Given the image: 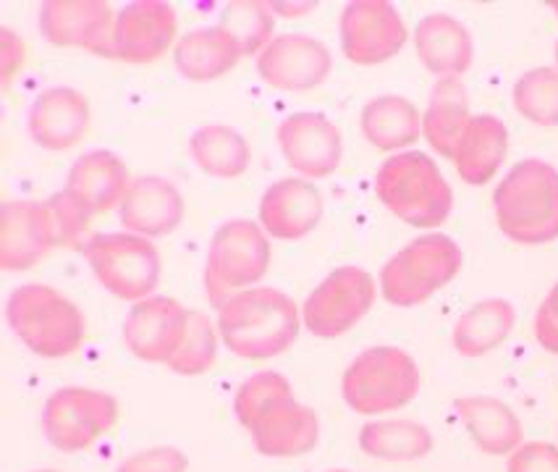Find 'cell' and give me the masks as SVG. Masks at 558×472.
<instances>
[{
  "label": "cell",
  "mask_w": 558,
  "mask_h": 472,
  "mask_svg": "<svg viewBox=\"0 0 558 472\" xmlns=\"http://www.w3.org/2000/svg\"><path fill=\"white\" fill-rule=\"evenodd\" d=\"M87 210L69 195L56 192L45 203L16 199L0 208V265L5 270L35 268L56 247L84 250L89 237Z\"/></svg>",
  "instance_id": "cell-1"
},
{
  "label": "cell",
  "mask_w": 558,
  "mask_h": 472,
  "mask_svg": "<svg viewBox=\"0 0 558 472\" xmlns=\"http://www.w3.org/2000/svg\"><path fill=\"white\" fill-rule=\"evenodd\" d=\"M218 331L239 358L270 360L287 352L300 336V310L278 289L252 287L218 307Z\"/></svg>",
  "instance_id": "cell-2"
},
{
  "label": "cell",
  "mask_w": 558,
  "mask_h": 472,
  "mask_svg": "<svg viewBox=\"0 0 558 472\" xmlns=\"http://www.w3.org/2000/svg\"><path fill=\"white\" fill-rule=\"evenodd\" d=\"M493 208L511 242H554L558 239V171L545 160H522L496 186Z\"/></svg>",
  "instance_id": "cell-3"
},
{
  "label": "cell",
  "mask_w": 558,
  "mask_h": 472,
  "mask_svg": "<svg viewBox=\"0 0 558 472\" xmlns=\"http://www.w3.org/2000/svg\"><path fill=\"white\" fill-rule=\"evenodd\" d=\"M5 320L29 352L58 360L74 354L87 334L80 307L45 283H24L5 302Z\"/></svg>",
  "instance_id": "cell-4"
},
{
  "label": "cell",
  "mask_w": 558,
  "mask_h": 472,
  "mask_svg": "<svg viewBox=\"0 0 558 472\" xmlns=\"http://www.w3.org/2000/svg\"><path fill=\"white\" fill-rule=\"evenodd\" d=\"M375 192L393 216L417 229H433L449 218L453 192L440 168L425 153H399L380 166Z\"/></svg>",
  "instance_id": "cell-5"
},
{
  "label": "cell",
  "mask_w": 558,
  "mask_h": 472,
  "mask_svg": "<svg viewBox=\"0 0 558 472\" xmlns=\"http://www.w3.org/2000/svg\"><path fill=\"white\" fill-rule=\"evenodd\" d=\"M270 242L263 226L244 221L223 223L213 234L205 265V294L210 305H226L233 294L246 292L268 274Z\"/></svg>",
  "instance_id": "cell-6"
},
{
  "label": "cell",
  "mask_w": 558,
  "mask_h": 472,
  "mask_svg": "<svg viewBox=\"0 0 558 472\" xmlns=\"http://www.w3.org/2000/svg\"><path fill=\"white\" fill-rule=\"evenodd\" d=\"M341 391L360 415L399 410L417 397L420 367L404 349L373 347L347 367Z\"/></svg>",
  "instance_id": "cell-7"
},
{
  "label": "cell",
  "mask_w": 558,
  "mask_h": 472,
  "mask_svg": "<svg viewBox=\"0 0 558 472\" xmlns=\"http://www.w3.org/2000/svg\"><path fill=\"white\" fill-rule=\"evenodd\" d=\"M462 268V250L444 234L414 239L383 265L380 292L396 307H414L430 300Z\"/></svg>",
  "instance_id": "cell-8"
},
{
  "label": "cell",
  "mask_w": 558,
  "mask_h": 472,
  "mask_svg": "<svg viewBox=\"0 0 558 472\" xmlns=\"http://www.w3.org/2000/svg\"><path fill=\"white\" fill-rule=\"evenodd\" d=\"M97 281L119 300L142 302L160 281V255L150 239L136 234H95L82 250Z\"/></svg>",
  "instance_id": "cell-9"
},
{
  "label": "cell",
  "mask_w": 558,
  "mask_h": 472,
  "mask_svg": "<svg viewBox=\"0 0 558 472\" xmlns=\"http://www.w3.org/2000/svg\"><path fill=\"white\" fill-rule=\"evenodd\" d=\"M119 420V402L95 389H58L43 407V431L50 446L63 455L89 449Z\"/></svg>",
  "instance_id": "cell-10"
},
{
  "label": "cell",
  "mask_w": 558,
  "mask_h": 472,
  "mask_svg": "<svg viewBox=\"0 0 558 472\" xmlns=\"http://www.w3.org/2000/svg\"><path fill=\"white\" fill-rule=\"evenodd\" d=\"M373 302V276L367 270L347 265V268L333 270L323 278L320 287L304 300L302 320L310 334L320 336V339H336L365 318Z\"/></svg>",
  "instance_id": "cell-11"
},
{
  "label": "cell",
  "mask_w": 558,
  "mask_h": 472,
  "mask_svg": "<svg viewBox=\"0 0 558 472\" xmlns=\"http://www.w3.org/2000/svg\"><path fill=\"white\" fill-rule=\"evenodd\" d=\"M343 56L360 66H375L404 48L407 27L396 5L386 0H356L341 14Z\"/></svg>",
  "instance_id": "cell-12"
},
{
  "label": "cell",
  "mask_w": 558,
  "mask_h": 472,
  "mask_svg": "<svg viewBox=\"0 0 558 472\" xmlns=\"http://www.w3.org/2000/svg\"><path fill=\"white\" fill-rule=\"evenodd\" d=\"M113 29V9L100 0H48L40 5L43 37L58 48H84L116 58Z\"/></svg>",
  "instance_id": "cell-13"
},
{
  "label": "cell",
  "mask_w": 558,
  "mask_h": 472,
  "mask_svg": "<svg viewBox=\"0 0 558 472\" xmlns=\"http://www.w3.org/2000/svg\"><path fill=\"white\" fill-rule=\"evenodd\" d=\"M333 58L320 40L307 35H278L257 56V74L265 84L287 93L315 89L328 80Z\"/></svg>",
  "instance_id": "cell-14"
},
{
  "label": "cell",
  "mask_w": 558,
  "mask_h": 472,
  "mask_svg": "<svg viewBox=\"0 0 558 472\" xmlns=\"http://www.w3.org/2000/svg\"><path fill=\"white\" fill-rule=\"evenodd\" d=\"M278 145L291 171L300 177L326 179L341 166V132L323 113L287 116L278 124Z\"/></svg>",
  "instance_id": "cell-15"
},
{
  "label": "cell",
  "mask_w": 558,
  "mask_h": 472,
  "mask_svg": "<svg viewBox=\"0 0 558 472\" xmlns=\"http://www.w3.org/2000/svg\"><path fill=\"white\" fill-rule=\"evenodd\" d=\"M190 313L171 296H147L123 320V344L134 358L168 365L186 336Z\"/></svg>",
  "instance_id": "cell-16"
},
{
  "label": "cell",
  "mask_w": 558,
  "mask_h": 472,
  "mask_svg": "<svg viewBox=\"0 0 558 472\" xmlns=\"http://www.w3.org/2000/svg\"><path fill=\"white\" fill-rule=\"evenodd\" d=\"M179 19L163 0H134L116 16L113 50L119 61L153 63L177 40Z\"/></svg>",
  "instance_id": "cell-17"
},
{
  "label": "cell",
  "mask_w": 558,
  "mask_h": 472,
  "mask_svg": "<svg viewBox=\"0 0 558 472\" xmlns=\"http://www.w3.org/2000/svg\"><path fill=\"white\" fill-rule=\"evenodd\" d=\"M29 137L43 150H71L89 129V100L74 87H50L29 108Z\"/></svg>",
  "instance_id": "cell-18"
},
{
  "label": "cell",
  "mask_w": 558,
  "mask_h": 472,
  "mask_svg": "<svg viewBox=\"0 0 558 472\" xmlns=\"http://www.w3.org/2000/svg\"><path fill=\"white\" fill-rule=\"evenodd\" d=\"M323 218V195L304 179H283L268 186L259 203V226L272 239L296 242L313 234Z\"/></svg>",
  "instance_id": "cell-19"
},
{
  "label": "cell",
  "mask_w": 558,
  "mask_h": 472,
  "mask_svg": "<svg viewBox=\"0 0 558 472\" xmlns=\"http://www.w3.org/2000/svg\"><path fill=\"white\" fill-rule=\"evenodd\" d=\"M246 431L265 457H302L313 451L320 438V423L310 407L300 404L294 394L272 402L263 415L252 420Z\"/></svg>",
  "instance_id": "cell-20"
},
{
  "label": "cell",
  "mask_w": 558,
  "mask_h": 472,
  "mask_svg": "<svg viewBox=\"0 0 558 472\" xmlns=\"http://www.w3.org/2000/svg\"><path fill=\"white\" fill-rule=\"evenodd\" d=\"M121 223L136 237H166L179 229L184 218V197L171 181L160 177H140L132 181L121 203Z\"/></svg>",
  "instance_id": "cell-21"
},
{
  "label": "cell",
  "mask_w": 558,
  "mask_h": 472,
  "mask_svg": "<svg viewBox=\"0 0 558 472\" xmlns=\"http://www.w3.org/2000/svg\"><path fill=\"white\" fill-rule=\"evenodd\" d=\"M134 179H129V168L123 166L119 155L108 150L84 153L69 171L66 192L82 205L89 216L121 208L129 186Z\"/></svg>",
  "instance_id": "cell-22"
},
{
  "label": "cell",
  "mask_w": 558,
  "mask_h": 472,
  "mask_svg": "<svg viewBox=\"0 0 558 472\" xmlns=\"http://www.w3.org/2000/svg\"><path fill=\"white\" fill-rule=\"evenodd\" d=\"M420 61L440 80H457L472 63V37L462 22L446 14H430L414 32Z\"/></svg>",
  "instance_id": "cell-23"
},
{
  "label": "cell",
  "mask_w": 558,
  "mask_h": 472,
  "mask_svg": "<svg viewBox=\"0 0 558 472\" xmlns=\"http://www.w3.org/2000/svg\"><path fill=\"white\" fill-rule=\"evenodd\" d=\"M244 58L242 45L223 27L194 29L184 35L173 50L177 69L192 82H210L229 74Z\"/></svg>",
  "instance_id": "cell-24"
},
{
  "label": "cell",
  "mask_w": 558,
  "mask_h": 472,
  "mask_svg": "<svg viewBox=\"0 0 558 472\" xmlns=\"http://www.w3.org/2000/svg\"><path fill=\"white\" fill-rule=\"evenodd\" d=\"M509 147V134H506L504 121L496 116H472V121L464 129V137L459 140L453 164H457L459 177L466 184H485L496 177L506 158Z\"/></svg>",
  "instance_id": "cell-25"
},
{
  "label": "cell",
  "mask_w": 558,
  "mask_h": 472,
  "mask_svg": "<svg viewBox=\"0 0 558 472\" xmlns=\"http://www.w3.org/2000/svg\"><path fill=\"white\" fill-rule=\"evenodd\" d=\"M472 121L466 89L459 80H440L433 87L430 102L423 116V132L430 147L444 158L453 160L459 140L464 137V129Z\"/></svg>",
  "instance_id": "cell-26"
},
{
  "label": "cell",
  "mask_w": 558,
  "mask_h": 472,
  "mask_svg": "<svg viewBox=\"0 0 558 472\" xmlns=\"http://www.w3.org/2000/svg\"><path fill=\"white\" fill-rule=\"evenodd\" d=\"M457 410L485 455H509L522 444V423L498 399L464 397L457 399Z\"/></svg>",
  "instance_id": "cell-27"
},
{
  "label": "cell",
  "mask_w": 558,
  "mask_h": 472,
  "mask_svg": "<svg viewBox=\"0 0 558 472\" xmlns=\"http://www.w3.org/2000/svg\"><path fill=\"white\" fill-rule=\"evenodd\" d=\"M420 113L407 98L383 95L362 108V134L378 150H399L420 137Z\"/></svg>",
  "instance_id": "cell-28"
},
{
  "label": "cell",
  "mask_w": 558,
  "mask_h": 472,
  "mask_svg": "<svg viewBox=\"0 0 558 472\" xmlns=\"http://www.w3.org/2000/svg\"><path fill=\"white\" fill-rule=\"evenodd\" d=\"M190 153L207 177L239 179L250 168L252 150L236 129L207 124L190 137Z\"/></svg>",
  "instance_id": "cell-29"
},
{
  "label": "cell",
  "mask_w": 558,
  "mask_h": 472,
  "mask_svg": "<svg viewBox=\"0 0 558 472\" xmlns=\"http://www.w3.org/2000/svg\"><path fill=\"white\" fill-rule=\"evenodd\" d=\"M517 323L514 307L506 300H485L466 310L453 328V347L464 358H480L504 344Z\"/></svg>",
  "instance_id": "cell-30"
},
{
  "label": "cell",
  "mask_w": 558,
  "mask_h": 472,
  "mask_svg": "<svg viewBox=\"0 0 558 472\" xmlns=\"http://www.w3.org/2000/svg\"><path fill=\"white\" fill-rule=\"evenodd\" d=\"M362 451L388 462H409L433 451V436L425 425L409 420H388V423H369L360 433Z\"/></svg>",
  "instance_id": "cell-31"
},
{
  "label": "cell",
  "mask_w": 558,
  "mask_h": 472,
  "mask_svg": "<svg viewBox=\"0 0 558 472\" xmlns=\"http://www.w3.org/2000/svg\"><path fill=\"white\" fill-rule=\"evenodd\" d=\"M514 108L519 116L541 126H558V71L532 69L514 84Z\"/></svg>",
  "instance_id": "cell-32"
},
{
  "label": "cell",
  "mask_w": 558,
  "mask_h": 472,
  "mask_svg": "<svg viewBox=\"0 0 558 472\" xmlns=\"http://www.w3.org/2000/svg\"><path fill=\"white\" fill-rule=\"evenodd\" d=\"M220 27L231 32L242 45L244 56L263 53L272 40V14L268 3H250V0H236V3L226 5Z\"/></svg>",
  "instance_id": "cell-33"
},
{
  "label": "cell",
  "mask_w": 558,
  "mask_h": 472,
  "mask_svg": "<svg viewBox=\"0 0 558 472\" xmlns=\"http://www.w3.org/2000/svg\"><path fill=\"white\" fill-rule=\"evenodd\" d=\"M218 354V336L216 328L207 315L190 313V323H186V336L181 341L168 367L179 375H199L207 367H213Z\"/></svg>",
  "instance_id": "cell-34"
},
{
  "label": "cell",
  "mask_w": 558,
  "mask_h": 472,
  "mask_svg": "<svg viewBox=\"0 0 558 472\" xmlns=\"http://www.w3.org/2000/svg\"><path fill=\"white\" fill-rule=\"evenodd\" d=\"M289 394L291 384L281 373H257L239 386L236 397H233V412H236L239 423L246 428V425L263 415L272 402H278L281 397H289Z\"/></svg>",
  "instance_id": "cell-35"
},
{
  "label": "cell",
  "mask_w": 558,
  "mask_h": 472,
  "mask_svg": "<svg viewBox=\"0 0 558 472\" xmlns=\"http://www.w3.org/2000/svg\"><path fill=\"white\" fill-rule=\"evenodd\" d=\"M190 462L173 446H158V449L140 451L129 457L116 472H186Z\"/></svg>",
  "instance_id": "cell-36"
},
{
  "label": "cell",
  "mask_w": 558,
  "mask_h": 472,
  "mask_svg": "<svg viewBox=\"0 0 558 472\" xmlns=\"http://www.w3.org/2000/svg\"><path fill=\"white\" fill-rule=\"evenodd\" d=\"M509 472H558V449L543 441L519 446L509 457Z\"/></svg>",
  "instance_id": "cell-37"
},
{
  "label": "cell",
  "mask_w": 558,
  "mask_h": 472,
  "mask_svg": "<svg viewBox=\"0 0 558 472\" xmlns=\"http://www.w3.org/2000/svg\"><path fill=\"white\" fill-rule=\"evenodd\" d=\"M535 336L541 341V347L558 354V283L550 289V294L545 296L541 310H537Z\"/></svg>",
  "instance_id": "cell-38"
},
{
  "label": "cell",
  "mask_w": 558,
  "mask_h": 472,
  "mask_svg": "<svg viewBox=\"0 0 558 472\" xmlns=\"http://www.w3.org/2000/svg\"><path fill=\"white\" fill-rule=\"evenodd\" d=\"M24 58H27V45L11 29H0V82L3 87H9L16 71L24 66Z\"/></svg>",
  "instance_id": "cell-39"
},
{
  "label": "cell",
  "mask_w": 558,
  "mask_h": 472,
  "mask_svg": "<svg viewBox=\"0 0 558 472\" xmlns=\"http://www.w3.org/2000/svg\"><path fill=\"white\" fill-rule=\"evenodd\" d=\"M554 11H556V16H558V3H554Z\"/></svg>",
  "instance_id": "cell-40"
},
{
  "label": "cell",
  "mask_w": 558,
  "mask_h": 472,
  "mask_svg": "<svg viewBox=\"0 0 558 472\" xmlns=\"http://www.w3.org/2000/svg\"><path fill=\"white\" fill-rule=\"evenodd\" d=\"M556 63H558V43H556Z\"/></svg>",
  "instance_id": "cell-41"
},
{
  "label": "cell",
  "mask_w": 558,
  "mask_h": 472,
  "mask_svg": "<svg viewBox=\"0 0 558 472\" xmlns=\"http://www.w3.org/2000/svg\"><path fill=\"white\" fill-rule=\"evenodd\" d=\"M37 472H58V470H37Z\"/></svg>",
  "instance_id": "cell-42"
},
{
  "label": "cell",
  "mask_w": 558,
  "mask_h": 472,
  "mask_svg": "<svg viewBox=\"0 0 558 472\" xmlns=\"http://www.w3.org/2000/svg\"><path fill=\"white\" fill-rule=\"evenodd\" d=\"M328 472H347V470H328Z\"/></svg>",
  "instance_id": "cell-43"
}]
</instances>
